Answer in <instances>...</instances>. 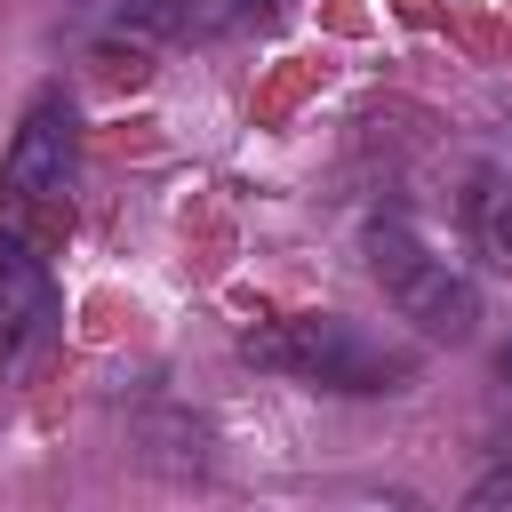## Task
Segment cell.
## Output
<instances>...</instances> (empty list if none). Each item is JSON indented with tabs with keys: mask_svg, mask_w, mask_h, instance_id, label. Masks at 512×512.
Wrapping results in <instances>:
<instances>
[{
	"mask_svg": "<svg viewBox=\"0 0 512 512\" xmlns=\"http://www.w3.org/2000/svg\"><path fill=\"white\" fill-rule=\"evenodd\" d=\"M256 368H280V376H304V384H328V392H400L416 376V352L344 320V312H296V320H272L240 344Z\"/></svg>",
	"mask_w": 512,
	"mask_h": 512,
	"instance_id": "obj_1",
	"label": "cell"
},
{
	"mask_svg": "<svg viewBox=\"0 0 512 512\" xmlns=\"http://www.w3.org/2000/svg\"><path fill=\"white\" fill-rule=\"evenodd\" d=\"M96 24L128 40H160V32H184V0H96Z\"/></svg>",
	"mask_w": 512,
	"mask_h": 512,
	"instance_id": "obj_6",
	"label": "cell"
},
{
	"mask_svg": "<svg viewBox=\"0 0 512 512\" xmlns=\"http://www.w3.org/2000/svg\"><path fill=\"white\" fill-rule=\"evenodd\" d=\"M272 0H184V32H224L240 16H264Z\"/></svg>",
	"mask_w": 512,
	"mask_h": 512,
	"instance_id": "obj_7",
	"label": "cell"
},
{
	"mask_svg": "<svg viewBox=\"0 0 512 512\" xmlns=\"http://www.w3.org/2000/svg\"><path fill=\"white\" fill-rule=\"evenodd\" d=\"M72 176H80V120H72V104L48 88L32 112H24V128H16V144H8V160H0V200L24 216V208H56L64 192H72Z\"/></svg>",
	"mask_w": 512,
	"mask_h": 512,
	"instance_id": "obj_3",
	"label": "cell"
},
{
	"mask_svg": "<svg viewBox=\"0 0 512 512\" xmlns=\"http://www.w3.org/2000/svg\"><path fill=\"white\" fill-rule=\"evenodd\" d=\"M472 240H480V256L512 264V176L504 168H488L472 184Z\"/></svg>",
	"mask_w": 512,
	"mask_h": 512,
	"instance_id": "obj_5",
	"label": "cell"
},
{
	"mask_svg": "<svg viewBox=\"0 0 512 512\" xmlns=\"http://www.w3.org/2000/svg\"><path fill=\"white\" fill-rule=\"evenodd\" d=\"M496 376H504V392H512V344H504V352H496Z\"/></svg>",
	"mask_w": 512,
	"mask_h": 512,
	"instance_id": "obj_9",
	"label": "cell"
},
{
	"mask_svg": "<svg viewBox=\"0 0 512 512\" xmlns=\"http://www.w3.org/2000/svg\"><path fill=\"white\" fill-rule=\"evenodd\" d=\"M368 272H376V288H384V304L400 312V320H416L424 336H472V320H480V288H472V272L456 264V256H440L416 224H400V216H376L368 224Z\"/></svg>",
	"mask_w": 512,
	"mask_h": 512,
	"instance_id": "obj_2",
	"label": "cell"
},
{
	"mask_svg": "<svg viewBox=\"0 0 512 512\" xmlns=\"http://www.w3.org/2000/svg\"><path fill=\"white\" fill-rule=\"evenodd\" d=\"M496 504H512V448H504V456L472 480V512H496Z\"/></svg>",
	"mask_w": 512,
	"mask_h": 512,
	"instance_id": "obj_8",
	"label": "cell"
},
{
	"mask_svg": "<svg viewBox=\"0 0 512 512\" xmlns=\"http://www.w3.org/2000/svg\"><path fill=\"white\" fill-rule=\"evenodd\" d=\"M48 336H56V272L16 224H0V360H32Z\"/></svg>",
	"mask_w": 512,
	"mask_h": 512,
	"instance_id": "obj_4",
	"label": "cell"
}]
</instances>
